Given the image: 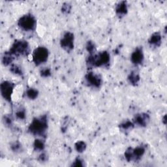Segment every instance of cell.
<instances>
[{
    "instance_id": "cell-1",
    "label": "cell",
    "mask_w": 167,
    "mask_h": 167,
    "mask_svg": "<svg viewBox=\"0 0 167 167\" xmlns=\"http://www.w3.org/2000/svg\"><path fill=\"white\" fill-rule=\"evenodd\" d=\"M46 128H47V120L46 117L44 116L33 119L29 127V130L33 134L42 135L46 131Z\"/></svg>"
},
{
    "instance_id": "cell-2",
    "label": "cell",
    "mask_w": 167,
    "mask_h": 167,
    "mask_svg": "<svg viewBox=\"0 0 167 167\" xmlns=\"http://www.w3.org/2000/svg\"><path fill=\"white\" fill-rule=\"evenodd\" d=\"M29 52L28 44L26 41H18L14 43L10 49L9 52L12 55L23 56L26 55Z\"/></svg>"
},
{
    "instance_id": "cell-3",
    "label": "cell",
    "mask_w": 167,
    "mask_h": 167,
    "mask_svg": "<svg viewBox=\"0 0 167 167\" xmlns=\"http://www.w3.org/2000/svg\"><path fill=\"white\" fill-rule=\"evenodd\" d=\"M110 60V56L107 52H103L99 54L93 56L92 57L89 58L90 64H92L93 66H101L107 64L109 63Z\"/></svg>"
},
{
    "instance_id": "cell-4",
    "label": "cell",
    "mask_w": 167,
    "mask_h": 167,
    "mask_svg": "<svg viewBox=\"0 0 167 167\" xmlns=\"http://www.w3.org/2000/svg\"><path fill=\"white\" fill-rule=\"evenodd\" d=\"M48 51L45 47H39L34 51L33 59L36 65H40L47 60Z\"/></svg>"
},
{
    "instance_id": "cell-5",
    "label": "cell",
    "mask_w": 167,
    "mask_h": 167,
    "mask_svg": "<svg viewBox=\"0 0 167 167\" xmlns=\"http://www.w3.org/2000/svg\"><path fill=\"white\" fill-rule=\"evenodd\" d=\"M36 22L35 18L31 15H25L18 21V25L26 31H31L35 28Z\"/></svg>"
},
{
    "instance_id": "cell-6",
    "label": "cell",
    "mask_w": 167,
    "mask_h": 167,
    "mask_svg": "<svg viewBox=\"0 0 167 167\" xmlns=\"http://www.w3.org/2000/svg\"><path fill=\"white\" fill-rule=\"evenodd\" d=\"M14 89V85L13 83L8 82V81H4L1 84V93L2 96L4 97L5 99L10 100L11 99V95L13 93Z\"/></svg>"
},
{
    "instance_id": "cell-7",
    "label": "cell",
    "mask_w": 167,
    "mask_h": 167,
    "mask_svg": "<svg viewBox=\"0 0 167 167\" xmlns=\"http://www.w3.org/2000/svg\"><path fill=\"white\" fill-rule=\"evenodd\" d=\"M73 41H74L73 34L68 32L65 34V35L63 36L62 40L61 41V46H62L63 48H65L66 50H71V49L73 48V46H74Z\"/></svg>"
},
{
    "instance_id": "cell-8",
    "label": "cell",
    "mask_w": 167,
    "mask_h": 167,
    "mask_svg": "<svg viewBox=\"0 0 167 167\" xmlns=\"http://www.w3.org/2000/svg\"><path fill=\"white\" fill-rule=\"evenodd\" d=\"M144 59V56L142 51L141 48H137L135 50L131 55V61L134 64H140L142 62Z\"/></svg>"
},
{
    "instance_id": "cell-9",
    "label": "cell",
    "mask_w": 167,
    "mask_h": 167,
    "mask_svg": "<svg viewBox=\"0 0 167 167\" xmlns=\"http://www.w3.org/2000/svg\"><path fill=\"white\" fill-rule=\"evenodd\" d=\"M86 80L90 84L93 86L99 87L100 84V78L97 75H95L93 73H89L86 77Z\"/></svg>"
},
{
    "instance_id": "cell-10",
    "label": "cell",
    "mask_w": 167,
    "mask_h": 167,
    "mask_svg": "<svg viewBox=\"0 0 167 167\" xmlns=\"http://www.w3.org/2000/svg\"><path fill=\"white\" fill-rule=\"evenodd\" d=\"M149 121V116L147 114H138L135 117L134 122L141 126H144L147 124V123Z\"/></svg>"
},
{
    "instance_id": "cell-11",
    "label": "cell",
    "mask_w": 167,
    "mask_h": 167,
    "mask_svg": "<svg viewBox=\"0 0 167 167\" xmlns=\"http://www.w3.org/2000/svg\"><path fill=\"white\" fill-rule=\"evenodd\" d=\"M161 35L159 33H155L151 37L150 39H149V43L152 44V45H157L159 43H161Z\"/></svg>"
},
{
    "instance_id": "cell-12",
    "label": "cell",
    "mask_w": 167,
    "mask_h": 167,
    "mask_svg": "<svg viewBox=\"0 0 167 167\" xmlns=\"http://www.w3.org/2000/svg\"><path fill=\"white\" fill-rule=\"evenodd\" d=\"M13 55L11 54L10 52H7L5 54L4 56L2 58V61H3V63H4L5 65H7L11 63L12 61H13Z\"/></svg>"
},
{
    "instance_id": "cell-13",
    "label": "cell",
    "mask_w": 167,
    "mask_h": 167,
    "mask_svg": "<svg viewBox=\"0 0 167 167\" xmlns=\"http://www.w3.org/2000/svg\"><path fill=\"white\" fill-rule=\"evenodd\" d=\"M116 12L119 14H124L127 12V6L124 2L120 3L116 8Z\"/></svg>"
},
{
    "instance_id": "cell-14",
    "label": "cell",
    "mask_w": 167,
    "mask_h": 167,
    "mask_svg": "<svg viewBox=\"0 0 167 167\" xmlns=\"http://www.w3.org/2000/svg\"><path fill=\"white\" fill-rule=\"evenodd\" d=\"M27 95L28 97L31 99H34L37 97L38 95V92L36 90L34 89H29L27 92Z\"/></svg>"
},
{
    "instance_id": "cell-15",
    "label": "cell",
    "mask_w": 167,
    "mask_h": 167,
    "mask_svg": "<svg viewBox=\"0 0 167 167\" xmlns=\"http://www.w3.org/2000/svg\"><path fill=\"white\" fill-rule=\"evenodd\" d=\"M75 147L78 152H82L83 151L85 150L86 146V144L84 142H78L76 144Z\"/></svg>"
},
{
    "instance_id": "cell-16",
    "label": "cell",
    "mask_w": 167,
    "mask_h": 167,
    "mask_svg": "<svg viewBox=\"0 0 167 167\" xmlns=\"http://www.w3.org/2000/svg\"><path fill=\"white\" fill-rule=\"evenodd\" d=\"M129 79L130 80V82H131L132 84H136L139 80V77L136 74H135V73H132L130 75Z\"/></svg>"
},
{
    "instance_id": "cell-17",
    "label": "cell",
    "mask_w": 167,
    "mask_h": 167,
    "mask_svg": "<svg viewBox=\"0 0 167 167\" xmlns=\"http://www.w3.org/2000/svg\"><path fill=\"white\" fill-rule=\"evenodd\" d=\"M34 146H35V149H38V150H42V149H43V148H44L43 142H42L41 141H39V140L35 141Z\"/></svg>"
},
{
    "instance_id": "cell-18",
    "label": "cell",
    "mask_w": 167,
    "mask_h": 167,
    "mask_svg": "<svg viewBox=\"0 0 167 167\" xmlns=\"http://www.w3.org/2000/svg\"><path fill=\"white\" fill-rule=\"evenodd\" d=\"M11 71L14 73H15V74H20V73L21 72L20 69V68L18 67V66L16 65H13L11 67Z\"/></svg>"
},
{
    "instance_id": "cell-19",
    "label": "cell",
    "mask_w": 167,
    "mask_h": 167,
    "mask_svg": "<svg viewBox=\"0 0 167 167\" xmlns=\"http://www.w3.org/2000/svg\"><path fill=\"white\" fill-rule=\"evenodd\" d=\"M16 116L19 119H24L25 118V112L22 111V110H20V111L16 113Z\"/></svg>"
},
{
    "instance_id": "cell-20",
    "label": "cell",
    "mask_w": 167,
    "mask_h": 167,
    "mask_svg": "<svg viewBox=\"0 0 167 167\" xmlns=\"http://www.w3.org/2000/svg\"><path fill=\"white\" fill-rule=\"evenodd\" d=\"M132 126V124H131V122H125V124L122 125V127H123V128H124V129H125V130L131 128Z\"/></svg>"
},
{
    "instance_id": "cell-21",
    "label": "cell",
    "mask_w": 167,
    "mask_h": 167,
    "mask_svg": "<svg viewBox=\"0 0 167 167\" xmlns=\"http://www.w3.org/2000/svg\"><path fill=\"white\" fill-rule=\"evenodd\" d=\"M87 48L89 52H90V53H92V52L95 49V46L92 43H91V42H89V43H88V45H87Z\"/></svg>"
},
{
    "instance_id": "cell-22",
    "label": "cell",
    "mask_w": 167,
    "mask_h": 167,
    "mask_svg": "<svg viewBox=\"0 0 167 167\" xmlns=\"http://www.w3.org/2000/svg\"><path fill=\"white\" fill-rule=\"evenodd\" d=\"M50 70L47 69H45L41 71V75L43 76V77H48V75H50Z\"/></svg>"
}]
</instances>
